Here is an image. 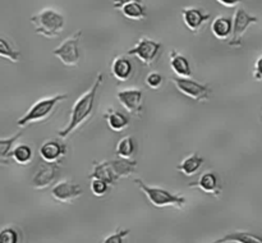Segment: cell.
<instances>
[{
	"mask_svg": "<svg viewBox=\"0 0 262 243\" xmlns=\"http://www.w3.org/2000/svg\"><path fill=\"white\" fill-rule=\"evenodd\" d=\"M110 168H112L113 175L115 181H119L120 178H127L132 175L137 169V161L133 159H123L118 158L114 160H109Z\"/></svg>",
	"mask_w": 262,
	"mask_h": 243,
	"instance_id": "15",
	"label": "cell"
},
{
	"mask_svg": "<svg viewBox=\"0 0 262 243\" xmlns=\"http://www.w3.org/2000/svg\"><path fill=\"white\" fill-rule=\"evenodd\" d=\"M30 22L35 27L37 35L45 36L48 38L58 37L64 30L66 18L58 10L53 8H45L30 18Z\"/></svg>",
	"mask_w": 262,
	"mask_h": 243,
	"instance_id": "2",
	"label": "cell"
},
{
	"mask_svg": "<svg viewBox=\"0 0 262 243\" xmlns=\"http://www.w3.org/2000/svg\"><path fill=\"white\" fill-rule=\"evenodd\" d=\"M216 2L219 3V4L224 5V7L230 8V7H235L237 4H239L242 0H216Z\"/></svg>",
	"mask_w": 262,
	"mask_h": 243,
	"instance_id": "34",
	"label": "cell"
},
{
	"mask_svg": "<svg viewBox=\"0 0 262 243\" xmlns=\"http://www.w3.org/2000/svg\"><path fill=\"white\" fill-rule=\"evenodd\" d=\"M91 178H99L102 181L107 182L110 186H114L117 183V181L114 179L113 175L112 168H110L109 160L100 161V163H95L94 168H92L91 173H90V179Z\"/></svg>",
	"mask_w": 262,
	"mask_h": 243,
	"instance_id": "22",
	"label": "cell"
},
{
	"mask_svg": "<svg viewBox=\"0 0 262 243\" xmlns=\"http://www.w3.org/2000/svg\"><path fill=\"white\" fill-rule=\"evenodd\" d=\"M22 137V132H17L14 136L12 137H3L0 140V161L2 163H7L8 159L12 156L13 150H14V143L17 142L19 138Z\"/></svg>",
	"mask_w": 262,
	"mask_h": 243,
	"instance_id": "25",
	"label": "cell"
},
{
	"mask_svg": "<svg viewBox=\"0 0 262 243\" xmlns=\"http://www.w3.org/2000/svg\"><path fill=\"white\" fill-rule=\"evenodd\" d=\"M191 188H199L205 193H209L214 197H220L223 191V187L220 184L219 176L215 171H206V173L201 174L196 182L189 183Z\"/></svg>",
	"mask_w": 262,
	"mask_h": 243,
	"instance_id": "13",
	"label": "cell"
},
{
	"mask_svg": "<svg viewBox=\"0 0 262 243\" xmlns=\"http://www.w3.org/2000/svg\"><path fill=\"white\" fill-rule=\"evenodd\" d=\"M102 81H104L102 73H97L96 79L94 81L92 86L90 87L82 96H79L78 99H77V101L74 102L73 107H72L71 110V118H69L68 124L58 132L59 137H69L74 130L78 129L81 125H83L84 123L92 117L97 92H99V89L101 87Z\"/></svg>",
	"mask_w": 262,
	"mask_h": 243,
	"instance_id": "1",
	"label": "cell"
},
{
	"mask_svg": "<svg viewBox=\"0 0 262 243\" xmlns=\"http://www.w3.org/2000/svg\"><path fill=\"white\" fill-rule=\"evenodd\" d=\"M212 243H262V237L252 232L238 230L217 238Z\"/></svg>",
	"mask_w": 262,
	"mask_h": 243,
	"instance_id": "17",
	"label": "cell"
},
{
	"mask_svg": "<svg viewBox=\"0 0 262 243\" xmlns=\"http://www.w3.org/2000/svg\"><path fill=\"white\" fill-rule=\"evenodd\" d=\"M104 119L106 120L110 129L114 130V132H122L129 124V119H128L127 115L115 109H107L104 113Z\"/></svg>",
	"mask_w": 262,
	"mask_h": 243,
	"instance_id": "21",
	"label": "cell"
},
{
	"mask_svg": "<svg viewBox=\"0 0 262 243\" xmlns=\"http://www.w3.org/2000/svg\"><path fill=\"white\" fill-rule=\"evenodd\" d=\"M211 32L219 40H229L233 33V19L224 15H217L211 23Z\"/></svg>",
	"mask_w": 262,
	"mask_h": 243,
	"instance_id": "19",
	"label": "cell"
},
{
	"mask_svg": "<svg viewBox=\"0 0 262 243\" xmlns=\"http://www.w3.org/2000/svg\"><path fill=\"white\" fill-rule=\"evenodd\" d=\"M68 99L67 94H58L50 97H43V99L37 100L19 119L17 120L18 127H27V125L33 124V123L43 122L48 119L54 113L55 107L58 106L59 102Z\"/></svg>",
	"mask_w": 262,
	"mask_h": 243,
	"instance_id": "3",
	"label": "cell"
},
{
	"mask_svg": "<svg viewBox=\"0 0 262 243\" xmlns=\"http://www.w3.org/2000/svg\"><path fill=\"white\" fill-rule=\"evenodd\" d=\"M257 22L258 18L256 15L250 14L243 8H238L234 13V17H233V33L232 37L228 40V45L232 46V48H241L245 33L247 32L251 26Z\"/></svg>",
	"mask_w": 262,
	"mask_h": 243,
	"instance_id": "6",
	"label": "cell"
},
{
	"mask_svg": "<svg viewBox=\"0 0 262 243\" xmlns=\"http://www.w3.org/2000/svg\"><path fill=\"white\" fill-rule=\"evenodd\" d=\"M174 83V86L177 87L181 94H183L184 96L189 97L192 100H196V101H207L210 99V94H211V90L207 84L200 83V82L194 81L191 78H184V77H173L170 79Z\"/></svg>",
	"mask_w": 262,
	"mask_h": 243,
	"instance_id": "7",
	"label": "cell"
},
{
	"mask_svg": "<svg viewBox=\"0 0 262 243\" xmlns=\"http://www.w3.org/2000/svg\"><path fill=\"white\" fill-rule=\"evenodd\" d=\"M118 101L127 110L129 114L135 117H141L143 112V91L140 89H125L120 90L117 94Z\"/></svg>",
	"mask_w": 262,
	"mask_h": 243,
	"instance_id": "9",
	"label": "cell"
},
{
	"mask_svg": "<svg viewBox=\"0 0 262 243\" xmlns=\"http://www.w3.org/2000/svg\"><path fill=\"white\" fill-rule=\"evenodd\" d=\"M0 55L4 59L13 61V63H17L20 58L19 51L15 50V49L10 45L9 41L4 37L0 38Z\"/></svg>",
	"mask_w": 262,
	"mask_h": 243,
	"instance_id": "27",
	"label": "cell"
},
{
	"mask_svg": "<svg viewBox=\"0 0 262 243\" xmlns=\"http://www.w3.org/2000/svg\"><path fill=\"white\" fill-rule=\"evenodd\" d=\"M110 184L107 182L102 181V179L99 178H91V184H90V188H91V192L94 193V196L96 197H102L107 193L109 191Z\"/></svg>",
	"mask_w": 262,
	"mask_h": 243,
	"instance_id": "29",
	"label": "cell"
},
{
	"mask_svg": "<svg viewBox=\"0 0 262 243\" xmlns=\"http://www.w3.org/2000/svg\"><path fill=\"white\" fill-rule=\"evenodd\" d=\"M82 193H83V188L71 179H64V181L58 182L51 189L53 198L58 202H63V204L79 198Z\"/></svg>",
	"mask_w": 262,
	"mask_h": 243,
	"instance_id": "10",
	"label": "cell"
},
{
	"mask_svg": "<svg viewBox=\"0 0 262 243\" xmlns=\"http://www.w3.org/2000/svg\"><path fill=\"white\" fill-rule=\"evenodd\" d=\"M82 37V31L78 30L74 35L69 36L68 38L63 41L58 48L53 50V54L67 67L78 65L81 60V54H79V41Z\"/></svg>",
	"mask_w": 262,
	"mask_h": 243,
	"instance_id": "5",
	"label": "cell"
},
{
	"mask_svg": "<svg viewBox=\"0 0 262 243\" xmlns=\"http://www.w3.org/2000/svg\"><path fill=\"white\" fill-rule=\"evenodd\" d=\"M122 14L125 18L132 20H142L147 17V12H146V7L141 2H132L125 4L124 7L120 9Z\"/></svg>",
	"mask_w": 262,
	"mask_h": 243,
	"instance_id": "23",
	"label": "cell"
},
{
	"mask_svg": "<svg viewBox=\"0 0 262 243\" xmlns=\"http://www.w3.org/2000/svg\"><path fill=\"white\" fill-rule=\"evenodd\" d=\"M253 78L256 81H262V55L258 56L255 61V68H253Z\"/></svg>",
	"mask_w": 262,
	"mask_h": 243,
	"instance_id": "32",
	"label": "cell"
},
{
	"mask_svg": "<svg viewBox=\"0 0 262 243\" xmlns=\"http://www.w3.org/2000/svg\"><path fill=\"white\" fill-rule=\"evenodd\" d=\"M161 43L148 37H141L132 49L127 51L128 55L137 56L146 67L152 65L160 54Z\"/></svg>",
	"mask_w": 262,
	"mask_h": 243,
	"instance_id": "8",
	"label": "cell"
},
{
	"mask_svg": "<svg viewBox=\"0 0 262 243\" xmlns=\"http://www.w3.org/2000/svg\"><path fill=\"white\" fill-rule=\"evenodd\" d=\"M136 152V140L130 136H125V137L120 138L119 142L117 143L115 147V153L118 158L123 159H132V156Z\"/></svg>",
	"mask_w": 262,
	"mask_h": 243,
	"instance_id": "24",
	"label": "cell"
},
{
	"mask_svg": "<svg viewBox=\"0 0 262 243\" xmlns=\"http://www.w3.org/2000/svg\"><path fill=\"white\" fill-rule=\"evenodd\" d=\"M204 163L205 159L202 156H200L199 153H191L184 160H182L179 165H177V170L181 171L183 175L192 176L201 169Z\"/></svg>",
	"mask_w": 262,
	"mask_h": 243,
	"instance_id": "20",
	"label": "cell"
},
{
	"mask_svg": "<svg viewBox=\"0 0 262 243\" xmlns=\"http://www.w3.org/2000/svg\"><path fill=\"white\" fill-rule=\"evenodd\" d=\"M60 171L58 163H43L32 176L31 186L35 189H45L56 181Z\"/></svg>",
	"mask_w": 262,
	"mask_h": 243,
	"instance_id": "11",
	"label": "cell"
},
{
	"mask_svg": "<svg viewBox=\"0 0 262 243\" xmlns=\"http://www.w3.org/2000/svg\"><path fill=\"white\" fill-rule=\"evenodd\" d=\"M164 77L161 76L159 72H151L147 77H146V84H147L150 89L156 90L163 84Z\"/></svg>",
	"mask_w": 262,
	"mask_h": 243,
	"instance_id": "31",
	"label": "cell"
},
{
	"mask_svg": "<svg viewBox=\"0 0 262 243\" xmlns=\"http://www.w3.org/2000/svg\"><path fill=\"white\" fill-rule=\"evenodd\" d=\"M169 61H170V68L178 77L184 78H191L192 69L189 60L184 55L179 54L177 50H171L169 54Z\"/></svg>",
	"mask_w": 262,
	"mask_h": 243,
	"instance_id": "16",
	"label": "cell"
},
{
	"mask_svg": "<svg viewBox=\"0 0 262 243\" xmlns=\"http://www.w3.org/2000/svg\"><path fill=\"white\" fill-rule=\"evenodd\" d=\"M129 229H118L115 233L107 235L101 243H125V239L129 235Z\"/></svg>",
	"mask_w": 262,
	"mask_h": 243,
	"instance_id": "30",
	"label": "cell"
},
{
	"mask_svg": "<svg viewBox=\"0 0 262 243\" xmlns=\"http://www.w3.org/2000/svg\"><path fill=\"white\" fill-rule=\"evenodd\" d=\"M38 152L46 163H58L61 158L67 155V146L59 141L48 140L41 145Z\"/></svg>",
	"mask_w": 262,
	"mask_h": 243,
	"instance_id": "14",
	"label": "cell"
},
{
	"mask_svg": "<svg viewBox=\"0 0 262 243\" xmlns=\"http://www.w3.org/2000/svg\"><path fill=\"white\" fill-rule=\"evenodd\" d=\"M132 2H141V0H113V8L114 9H122L125 4Z\"/></svg>",
	"mask_w": 262,
	"mask_h": 243,
	"instance_id": "33",
	"label": "cell"
},
{
	"mask_svg": "<svg viewBox=\"0 0 262 243\" xmlns=\"http://www.w3.org/2000/svg\"><path fill=\"white\" fill-rule=\"evenodd\" d=\"M112 74L118 81H128L133 74L132 61L125 56H117L112 63Z\"/></svg>",
	"mask_w": 262,
	"mask_h": 243,
	"instance_id": "18",
	"label": "cell"
},
{
	"mask_svg": "<svg viewBox=\"0 0 262 243\" xmlns=\"http://www.w3.org/2000/svg\"><path fill=\"white\" fill-rule=\"evenodd\" d=\"M133 182H135L136 186L145 193V196L147 197V200L151 202V205L158 207V209L169 206L177 207V209H183L184 205H186L187 200L186 197L182 196V194L173 193V192L168 191V189L160 188V187L148 186V184H146L145 182L140 178H136Z\"/></svg>",
	"mask_w": 262,
	"mask_h": 243,
	"instance_id": "4",
	"label": "cell"
},
{
	"mask_svg": "<svg viewBox=\"0 0 262 243\" xmlns=\"http://www.w3.org/2000/svg\"><path fill=\"white\" fill-rule=\"evenodd\" d=\"M13 160L19 165H27L33 158V151L31 146L26 145V143H20V145L15 146L14 150L12 152Z\"/></svg>",
	"mask_w": 262,
	"mask_h": 243,
	"instance_id": "26",
	"label": "cell"
},
{
	"mask_svg": "<svg viewBox=\"0 0 262 243\" xmlns=\"http://www.w3.org/2000/svg\"><path fill=\"white\" fill-rule=\"evenodd\" d=\"M182 18H183V22L187 28L193 33H197L201 30L202 26L211 18V15L200 8L187 7L182 9Z\"/></svg>",
	"mask_w": 262,
	"mask_h": 243,
	"instance_id": "12",
	"label": "cell"
},
{
	"mask_svg": "<svg viewBox=\"0 0 262 243\" xmlns=\"http://www.w3.org/2000/svg\"><path fill=\"white\" fill-rule=\"evenodd\" d=\"M20 234L15 228L7 227L3 228L0 232V243H19Z\"/></svg>",
	"mask_w": 262,
	"mask_h": 243,
	"instance_id": "28",
	"label": "cell"
}]
</instances>
